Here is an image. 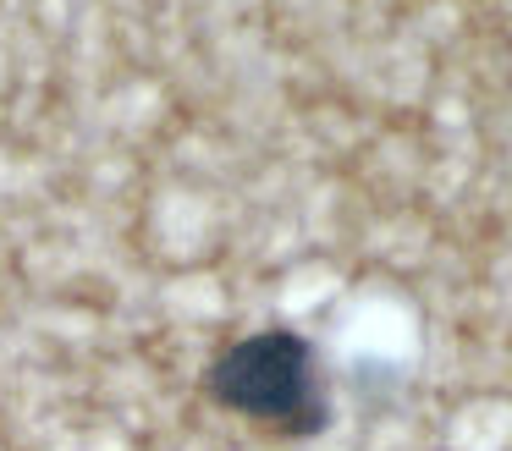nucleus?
I'll return each mask as SVG.
<instances>
[{"mask_svg": "<svg viewBox=\"0 0 512 451\" xmlns=\"http://www.w3.org/2000/svg\"><path fill=\"white\" fill-rule=\"evenodd\" d=\"M204 391L221 407L281 429V435H314L331 418L320 391V369H314V347L292 330H259V336L232 341L210 363Z\"/></svg>", "mask_w": 512, "mask_h": 451, "instance_id": "obj_1", "label": "nucleus"}]
</instances>
